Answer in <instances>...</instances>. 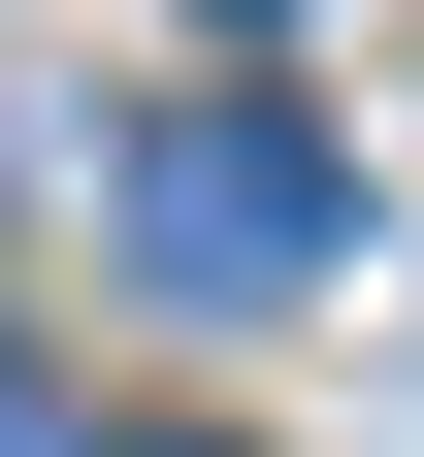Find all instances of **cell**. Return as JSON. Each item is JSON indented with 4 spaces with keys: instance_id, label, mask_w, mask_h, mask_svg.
<instances>
[{
    "instance_id": "obj_2",
    "label": "cell",
    "mask_w": 424,
    "mask_h": 457,
    "mask_svg": "<svg viewBox=\"0 0 424 457\" xmlns=\"http://www.w3.org/2000/svg\"><path fill=\"white\" fill-rule=\"evenodd\" d=\"M0 457H66V425H33V360H0Z\"/></svg>"
},
{
    "instance_id": "obj_1",
    "label": "cell",
    "mask_w": 424,
    "mask_h": 457,
    "mask_svg": "<svg viewBox=\"0 0 424 457\" xmlns=\"http://www.w3.org/2000/svg\"><path fill=\"white\" fill-rule=\"evenodd\" d=\"M98 228H131L163 295H327V262H359V163L294 131V98H163V131L98 163Z\"/></svg>"
},
{
    "instance_id": "obj_3",
    "label": "cell",
    "mask_w": 424,
    "mask_h": 457,
    "mask_svg": "<svg viewBox=\"0 0 424 457\" xmlns=\"http://www.w3.org/2000/svg\"><path fill=\"white\" fill-rule=\"evenodd\" d=\"M131 457H196V425H131Z\"/></svg>"
}]
</instances>
